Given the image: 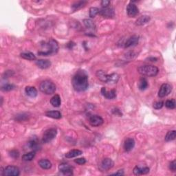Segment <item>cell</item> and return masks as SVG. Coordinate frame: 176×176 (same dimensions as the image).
<instances>
[{
	"instance_id": "1",
	"label": "cell",
	"mask_w": 176,
	"mask_h": 176,
	"mask_svg": "<svg viewBox=\"0 0 176 176\" xmlns=\"http://www.w3.org/2000/svg\"><path fill=\"white\" fill-rule=\"evenodd\" d=\"M72 85L77 92H84L88 88V76L83 70H79L72 78Z\"/></svg>"
},
{
	"instance_id": "2",
	"label": "cell",
	"mask_w": 176,
	"mask_h": 176,
	"mask_svg": "<svg viewBox=\"0 0 176 176\" xmlns=\"http://www.w3.org/2000/svg\"><path fill=\"white\" fill-rule=\"evenodd\" d=\"M138 72L140 74L146 77H155L159 72V70L156 66L152 65H141L138 68Z\"/></svg>"
},
{
	"instance_id": "3",
	"label": "cell",
	"mask_w": 176,
	"mask_h": 176,
	"mask_svg": "<svg viewBox=\"0 0 176 176\" xmlns=\"http://www.w3.org/2000/svg\"><path fill=\"white\" fill-rule=\"evenodd\" d=\"M48 46V50L46 52H39L38 54L41 56H49L53 55L58 52V44L56 40L51 39L49 40L47 44Z\"/></svg>"
},
{
	"instance_id": "4",
	"label": "cell",
	"mask_w": 176,
	"mask_h": 176,
	"mask_svg": "<svg viewBox=\"0 0 176 176\" xmlns=\"http://www.w3.org/2000/svg\"><path fill=\"white\" fill-rule=\"evenodd\" d=\"M39 89L42 92L46 94L50 95L55 92L56 85L53 82L46 80L40 83Z\"/></svg>"
},
{
	"instance_id": "5",
	"label": "cell",
	"mask_w": 176,
	"mask_h": 176,
	"mask_svg": "<svg viewBox=\"0 0 176 176\" xmlns=\"http://www.w3.org/2000/svg\"><path fill=\"white\" fill-rule=\"evenodd\" d=\"M57 134V131L56 129L54 128H50L47 130L46 132H44V135H43L42 142L44 143H48L50 141H52L54 138L56 136Z\"/></svg>"
},
{
	"instance_id": "6",
	"label": "cell",
	"mask_w": 176,
	"mask_h": 176,
	"mask_svg": "<svg viewBox=\"0 0 176 176\" xmlns=\"http://www.w3.org/2000/svg\"><path fill=\"white\" fill-rule=\"evenodd\" d=\"M20 174L19 168L15 166H8L4 169L2 175L4 176H18Z\"/></svg>"
},
{
	"instance_id": "7",
	"label": "cell",
	"mask_w": 176,
	"mask_h": 176,
	"mask_svg": "<svg viewBox=\"0 0 176 176\" xmlns=\"http://www.w3.org/2000/svg\"><path fill=\"white\" fill-rule=\"evenodd\" d=\"M114 162L110 158H105L101 162L99 166V169L102 171H107L114 167Z\"/></svg>"
},
{
	"instance_id": "8",
	"label": "cell",
	"mask_w": 176,
	"mask_h": 176,
	"mask_svg": "<svg viewBox=\"0 0 176 176\" xmlns=\"http://www.w3.org/2000/svg\"><path fill=\"white\" fill-rule=\"evenodd\" d=\"M172 90V87L171 85L168 83L162 84L160 87L159 92H158V96L160 98H163L169 95Z\"/></svg>"
},
{
	"instance_id": "9",
	"label": "cell",
	"mask_w": 176,
	"mask_h": 176,
	"mask_svg": "<svg viewBox=\"0 0 176 176\" xmlns=\"http://www.w3.org/2000/svg\"><path fill=\"white\" fill-rule=\"evenodd\" d=\"M99 14L105 18H112L114 17V10L111 8H103L101 10H99Z\"/></svg>"
},
{
	"instance_id": "10",
	"label": "cell",
	"mask_w": 176,
	"mask_h": 176,
	"mask_svg": "<svg viewBox=\"0 0 176 176\" xmlns=\"http://www.w3.org/2000/svg\"><path fill=\"white\" fill-rule=\"evenodd\" d=\"M89 122L92 126L99 127L101 125H103L104 120H103V119L101 116H98V115H92V116L89 117Z\"/></svg>"
},
{
	"instance_id": "11",
	"label": "cell",
	"mask_w": 176,
	"mask_h": 176,
	"mask_svg": "<svg viewBox=\"0 0 176 176\" xmlns=\"http://www.w3.org/2000/svg\"><path fill=\"white\" fill-rule=\"evenodd\" d=\"M127 13L128 16L130 17H135L139 13V10L136 6V5L131 2L129 4L127 8Z\"/></svg>"
},
{
	"instance_id": "12",
	"label": "cell",
	"mask_w": 176,
	"mask_h": 176,
	"mask_svg": "<svg viewBox=\"0 0 176 176\" xmlns=\"http://www.w3.org/2000/svg\"><path fill=\"white\" fill-rule=\"evenodd\" d=\"M59 171L63 174L66 175H72V171H73V168L68 163H62L58 167Z\"/></svg>"
},
{
	"instance_id": "13",
	"label": "cell",
	"mask_w": 176,
	"mask_h": 176,
	"mask_svg": "<svg viewBox=\"0 0 176 176\" xmlns=\"http://www.w3.org/2000/svg\"><path fill=\"white\" fill-rule=\"evenodd\" d=\"M139 42V37L136 35H134V36L130 37V38H128V39L126 41L125 43V48H128L130 47L135 46L138 44Z\"/></svg>"
},
{
	"instance_id": "14",
	"label": "cell",
	"mask_w": 176,
	"mask_h": 176,
	"mask_svg": "<svg viewBox=\"0 0 176 176\" xmlns=\"http://www.w3.org/2000/svg\"><path fill=\"white\" fill-rule=\"evenodd\" d=\"M101 94L104 97L107 99H114L116 96V92L115 89H111L110 91H107L106 88L102 87L101 89Z\"/></svg>"
},
{
	"instance_id": "15",
	"label": "cell",
	"mask_w": 176,
	"mask_h": 176,
	"mask_svg": "<svg viewBox=\"0 0 176 176\" xmlns=\"http://www.w3.org/2000/svg\"><path fill=\"white\" fill-rule=\"evenodd\" d=\"M135 146V141L133 138H128L125 140L124 143V149L125 151L130 152L134 149Z\"/></svg>"
},
{
	"instance_id": "16",
	"label": "cell",
	"mask_w": 176,
	"mask_h": 176,
	"mask_svg": "<svg viewBox=\"0 0 176 176\" xmlns=\"http://www.w3.org/2000/svg\"><path fill=\"white\" fill-rule=\"evenodd\" d=\"M36 65L41 69H47L51 66V62L47 59H39L36 61Z\"/></svg>"
},
{
	"instance_id": "17",
	"label": "cell",
	"mask_w": 176,
	"mask_h": 176,
	"mask_svg": "<svg viewBox=\"0 0 176 176\" xmlns=\"http://www.w3.org/2000/svg\"><path fill=\"white\" fill-rule=\"evenodd\" d=\"M96 75L98 79H99L100 81L104 82V83H107L109 74H107L106 72H105V71H103V70H98L96 73Z\"/></svg>"
},
{
	"instance_id": "18",
	"label": "cell",
	"mask_w": 176,
	"mask_h": 176,
	"mask_svg": "<svg viewBox=\"0 0 176 176\" xmlns=\"http://www.w3.org/2000/svg\"><path fill=\"white\" fill-rule=\"evenodd\" d=\"M150 17L148 16V15H142L136 20V26H143V25L147 23L150 21Z\"/></svg>"
},
{
	"instance_id": "19",
	"label": "cell",
	"mask_w": 176,
	"mask_h": 176,
	"mask_svg": "<svg viewBox=\"0 0 176 176\" xmlns=\"http://www.w3.org/2000/svg\"><path fill=\"white\" fill-rule=\"evenodd\" d=\"M39 167L43 169H50L52 167V163L47 159H42L38 162Z\"/></svg>"
},
{
	"instance_id": "20",
	"label": "cell",
	"mask_w": 176,
	"mask_h": 176,
	"mask_svg": "<svg viewBox=\"0 0 176 176\" xmlns=\"http://www.w3.org/2000/svg\"><path fill=\"white\" fill-rule=\"evenodd\" d=\"M25 92L26 94L31 98H35L37 96V90L34 87L28 86L25 89Z\"/></svg>"
},
{
	"instance_id": "21",
	"label": "cell",
	"mask_w": 176,
	"mask_h": 176,
	"mask_svg": "<svg viewBox=\"0 0 176 176\" xmlns=\"http://www.w3.org/2000/svg\"><path fill=\"white\" fill-rule=\"evenodd\" d=\"M28 146L31 149L34 151L39 150L41 148L39 142H38V140L37 139H32L30 141H29Z\"/></svg>"
},
{
	"instance_id": "22",
	"label": "cell",
	"mask_w": 176,
	"mask_h": 176,
	"mask_svg": "<svg viewBox=\"0 0 176 176\" xmlns=\"http://www.w3.org/2000/svg\"><path fill=\"white\" fill-rule=\"evenodd\" d=\"M149 172V168L144 167L140 168L138 167H136L134 169V173L136 175H142V174H147Z\"/></svg>"
},
{
	"instance_id": "23",
	"label": "cell",
	"mask_w": 176,
	"mask_h": 176,
	"mask_svg": "<svg viewBox=\"0 0 176 176\" xmlns=\"http://www.w3.org/2000/svg\"><path fill=\"white\" fill-rule=\"evenodd\" d=\"M46 116L54 119H60L61 118V114L58 111H49L46 113Z\"/></svg>"
},
{
	"instance_id": "24",
	"label": "cell",
	"mask_w": 176,
	"mask_h": 176,
	"mask_svg": "<svg viewBox=\"0 0 176 176\" xmlns=\"http://www.w3.org/2000/svg\"><path fill=\"white\" fill-rule=\"evenodd\" d=\"M82 153H83V152H82L81 150L73 149V150L70 151L69 152H68V153L65 154V158H72L74 157H77V156L81 155Z\"/></svg>"
},
{
	"instance_id": "25",
	"label": "cell",
	"mask_w": 176,
	"mask_h": 176,
	"mask_svg": "<svg viewBox=\"0 0 176 176\" xmlns=\"http://www.w3.org/2000/svg\"><path fill=\"white\" fill-rule=\"evenodd\" d=\"M50 103H51V105L53 107H59L61 105V103L59 95L56 94L55 96H54L51 99V100H50Z\"/></svg>"
},
{
	"instance_id": "26",
	"label": "cell",
	"mask_w": 176,
	"mask_h": 176,
	"mask_svg": "<svg viewBox=\"0 0 176 176\" xmlns=\"http://www.w3.org/2000/svg\"><path fill=\"white\" fill-rule=\"evenodd\" d=\"M21 57L24 58L26 60H30V61H34L36 59V56L32 52H23L20 54Z\"/></svg>"
},
{
	"instance_id": "27",
	"label": "cell",
	"mask_w": 176,
	"mask_h": 176,
	"mask_svg": "<svg viewBox=\"0 0 176 176\" xmlns=\"http://www.w3.org/2000/svg\"><path fill=\"white\" fill-rule=\"evenodd\" d=\"M176 138V132L175 130L169 131L167 132V134L165 136V141L170 142L172 140H174Z\"/></svg>"
},
{
	"instance_id": "28",
	"label": "cell",
	"mask_w": 176,
	"mask_h": 176,
	"mask_svg": "<svg viewBox=\"0 0 176 176\" xmlns=\"http://www.w3.org/2000/svg\"><path fill=\"white\" fill-rule=\"evenodd\" d=\"M119 75L116 73H113L111 74L108 75V80H107V83H116L118 81Z\"/></svg>"
},
{
	"instance_id": "29",
	"label": "cell",
	"mask_w": 176,
	"mask_h": 176,
	"mask_svg": "<svg viewBox=\"0 0 176 176\" xmlns=\"http://www.w3.org/2000/svg\"><path fill=\"white\" fill-rule=\"evenodd\" d=\"M138 87H139L140 90H145L146 88L148 87V82L146 81L145 78H141L140 79L139 85H138Z\"/></svg>"
},
{
	"instance_id": "30",
	"label": "cell",
	"mask_w": 176,
	"mask_h": 176,
	"mask_svg": "<svg viewBox=\"0 0 176 176\" xmlns=\"http://www.w3.org/2000/svg\"><path fill=\"white\" fill-rule=\"evenodd\" d=\"M35 153H35L34 151H32L29 152L28 153L24 154L22 156V160L23 161H31L35 157Z\"/></svg>"
},
{
	"instance_id": "31",
	"label": "cell",
	"mask_w": 176,
	"mask_h": 176,
	"mask_svg": "<svg viewBox=\"0 0 176 176\" xmlns=\"http://www.w3.org/2000/svg\"><path fill=\"white\" fill-rule=\"evenodd\" d=\"M83 23L87 29H90V30H94V29H95L94 23L93 21L91 20V19H84Z\"/></svg>"
},
{
	"instance_id": "32",
	"label": "cell",
	"mask_w": 176,
	"mask_h": 176,
	"mask_svg": "<svg viewBox=\"0 0 176 176\" xmlns=\"http://www.w3.org/2000/svg\"><path fill=\"white\" fill-rule=\"evenodd\" d=\"M86 4H87V1H78V2H76L75 4H74L72 5V8L74 9V11H77V10L81 9V8L85 6Z\"/></svg>"
},
{
	"instance_id": "33",
	"label": "cell",
	"mask_w": 176,
	"mask_h": 176,
	"mask_svg": "<svg viewBox=\"0 0 176 176\" xmlns=\"http://www.w3.org/2000/svg\"><path fill=\"white\" fill-rule=\"evenodd\" d=\"M165 106L167 107L168 109H175V106H176L175 100V99L168 100V101H166Z\"/></svg>"
},
{
	"instance_id": "34",
	"label": "cell",
	"mask_w": 176,
	"mask_h": 176,
	"mask_svg": "<svg viewBox=\"0 0 176 176\" xmlns=\"http://www.w3.org/2000/svg\"><path fill=\"white\" fill-rule=\"evenodd\" d=\"M99 13V9L96 7L90 8L89 11V15L91 18H94L96 15Z\"/></svg>"
},
{
	"instance_id": "35",
	"label": "cell",
	"mask_w": 176,
	"mask_h": 176,
	"mask_svg": "<svg viewBox=\"0 0 176 176\" xmlns=\"http://www.w3.org/2000/svg\"><path fill=\"white\" fill-rule=\"evenodd\" d=\"M14 87H15V86L13 85V84H6V85L2 86L1 89L4 92H8V91H11V90H12V89H14Z\"/></svg>"
},
{
	"instance_id": "36",
	"label": "cell",
	"mask_w": 176,
	"mask_h": 176,
	"mask_svg": "<svg viewBox=\"0 0 176 176\" xmlns=\"http://www.w3.org/2000/svg\"><path fill=\"white\" fill-rule=\"evenodd\" d=\"M10 156L12 157L13 158H15V159H16V158H18L19 156V152L16 149L14 150H12L11 151H10Z\"/></svg>"
},
{
	"instance_id": "37",
	"label": "cell",
	"mask_w": 176,
	"mask_h": 176,
	"mask_svg": "<svg viewBox=\"0 0 176 176\" xmlns=\"http://www.w3.org/2000/svg\"><path fill=\"white\" fill-rule=\"evenodd\" d=\"M164 105V103L162 102V101H158V102H156L153 103V108L156 109H160L162 108V107H163Z\"/></svg>"
},
{
	"instance_id": "38",
	"label": "cell",
	"mask_w": 176,
	"mask_h": 176,
	"mask_svg": "<svg viewBox=\"0 0 176 176\" xmlns=\"http://www.w3.org/2000/svg\"><path fill=\"white\" fill-rule=\"evenodd\" d=\"M169 169L173 172L175 171V170H176V161L175 160H173V161L171 162V163H170V165H169Z\"/></svg>"
},
{
	"instance_id": "39",
	"label": "cell",
	"mask_w": 176,
	"mask_h": 176,
	"mask_svg": "<svg viewBox=\"0 0 176 176\" xmlns=\"http://www.w3.org/2000/svg\"><path fill=\"white\" fill-rule=\"evenodd\" d=\"M74 162H75L76 163L79 164V165H84V164H85L86 160H85V158H77V159L74 160Z\"/></svg>"
},
{
	"instance_id": "40",
	"label": "cell",
	"mask_w": 176,
	"mask_h": 176,
	"mask_svg": "<svg viewBox=\"0 0 176 176\" xmlns=\"http://www.w3.org/2000/svg\"><path fill=\"white\" fill-rule=\"evenodd\" d=\"M110 4H111L110 1H108V0H103V1H101V6H102L103 8L109 7V6Z\"/></svg>"
},
{
	"instance_id": "41",
	"label": "cell",
	"mask_w": 176,
	"mask_h": 176,
	"mask_svg": "<svg viewBox=\"0 0 176 176\" xmlns=\"http://www.w3.org/2000/svg\"><path fill=\"white\" fill-rule=\"evenodd\" d=\"M112 113L114 115H116V116H122V112H121V111L117 108H114V109H113Z\"/></svg>"
},
{
	"instance_id": "42",
	"label": "cell",
	"mask_w": 176,
	"mask_h": 176,
	"mask_svg": "<svg viewBox=\"0 0 176 176\" xmlns=\"http://www.w3.org/2000/svg\"><path fill=\"white\" fill-rule=\"evenodd\" d=\"M26 118H27L26 115H25V114H21V115H18V116H17V120L21 121V120H26Z\"/></svg>"
},
{
	"instance_id": "43",
	"label": "cell",
	"mask_w": 176,
	"mask_h": 176,
	"mask_svg": "<svg viewBox=\"0 0 176 176\" xmlns=\"http://www.w3.org/2000/svg\"><path fill=\"white\" fill-rule=\"evenodd\" d=\"M112 175H124V171H123V170H118V171H117L116 173H113Z\"/></svg>"
},
{
	"instance_id": "44",
	"label": "cell",
	"mask_w": 176,
	"mask_h": 176,
	"mask_svg": "<svg viewBox=\"0 0 176 176\" xmlns=\"http://www.w3.org/2000/svg\"><path fill=\"white\" fill-rule=\"evenodd\" d=\"M74 46H75V44H74L73 42H70V43H68V44L67 47L69 49H72Z\"/></svg>"
},
{
	"instance_id": "45",
	"label": "cell",
	"mask_w": 176,
	"mask_h": 176,
	"mask_svg": "<svg viewBox=\"0 0 176 176\" xmlns=\"http://www.w3.org/2000/svg\"><path fill=\"white\" fill-rule=\"evenodd\" d=\"M146 60H149V61L156 62V61H157L158 58H155V57H149V58H146Z\"/></svg>"
}]
</instances>
